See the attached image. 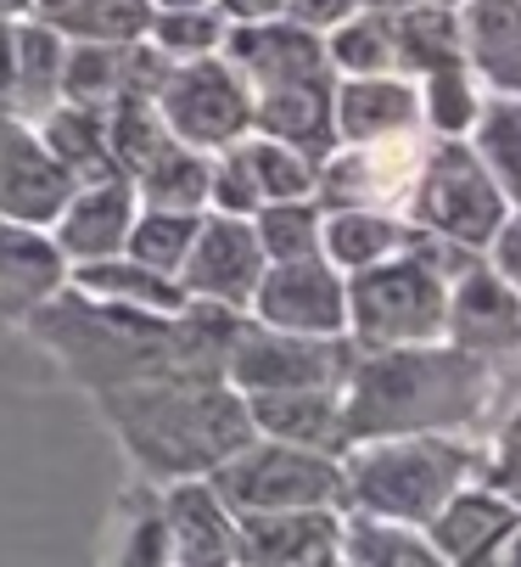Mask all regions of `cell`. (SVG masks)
<instances>
[{
	"label": "cell",
	"instance_id": "1",
	"mask_svg": "<svg viewBox=\"0 0 521 567\" xmlns=\"http://www.w3.org/2000/svg\"><path fill=\"white\" fill-rule=\"evenodd\" d=\"M241 315L247 309H225L202 298H186V309L174 315H152V309L102 303L62 281L23 320V332L56 360V371L73 388L102 393V388L163 377V371H225Z\"/></svg>",
	"mask_w": 521,
	"mask_h": 567
},
{
	"label": "cell",
	"instance_id": "2",
	"mask_svg": "<svg viewBox=\"0 0 521 567\" xmlns=\"http://www.w3.org/2000/svg\"><path fill=\"white\" fill-rule=\"evenodd\" d=\"M107 433L140 466L146 483H186L208 477L252 439L247 399L225 371H163L140 382H118L91 393Z\"/></svg>",
	"mask_w": 521,
	"mask_h": 567
},
{
	"label": "cell",
	"instance_id": "3",
	"mask_svg": "<svg viewBox=\"0 0 521 567\" xmlns=\"http://www.w3.org/2000/svg\"><path fill=\"white\" fill-rule=\"evenodd\" d=\"M493 416V360L455 343H398L354 349L342 377V427L347 444L393 433H466Z\"/></svg>",
	"mask_w": 521,
	"mask_h": 567
},
{
	"label": "cell",
	"instance_id": "4",
	"mask_svg": "<svg viewBox=\"0 0 521 567\" xmlns=\"http://www.w3.org/2000/svg\"><path fill=\"white\" fill-rule=\"evenodd\" d=\"M466 477H477V450L460 433L360 439L342 450V512L426 528Z\"/></svg>",
	"mask_w": 521,
	"mask_h": 567
},
{
	"label": "cell",
	"instance_id": "5",
	"mask_svg": "<svg viewBox=\"0 0 521 567\" xmlns=\"http://www.w3.org/2000/svg\"><path fill=\"white\" fill-rule=\"evenodd\" d=\"M444 315H449V276L415 248L347 276V338H354V349L438 343Z\"/></svg>",
	"mask_w": 521,
	"mask_h": 567
},
{
	"label": "cell",
	"instance_id": "6",
	"mask_svg": "<svg viewBox=\"0 0 521 567\" xmlns=\"http://www.w3.org/2000/svg\"><path fill=\"white\" fill-rule=\"evenodd\" d=\"M208 489L225 501L230 517H264V512H342V455L303 450L252 433L230 461L208 472Z\"/></svg>",
	"mask_w": 521,
	"mask_h": 567
},
{
	"label": "cell",
	"instance_id": "7",
	"mask_svg": "<svg viewBox=\"0 0 521 567\" xmlns=\"http://www.w3.org/2000/svg\"><path fill=\"white\" fill-rule=\"evenodd\" d=\"M504 192L493 186V175L482 169V157L471 152V141H444L431 135L426 157L415 169V186L404 197V219L415 230H431L444 241H460V248L482 254L488 236L504 219Z\"/></svg>",
	"mask_w": 521,
	"mask_h": 567
},
{
	"label": "cell",
	"instance_id": "8",
	"mask_svg": "<svg viewBox=\"0 0 521 567\" xmlns=\"http://www.w3.org/2000/svg\"><path fill=\"white\" fill-rule=\"evenodd\" d=\"M152 102H157L168 135L197 152H225L252 130V91L219 51L191 56V62H168Z\"/></svg>",
	"mask_w": 521,
	"mask_h": 567
},
{
	"label": "cell",
	"instance_id": "9",
	"mask_svg": "<svg viewBox=\"0 0 521 567\" xmlns=\"http://www.w3.org/2000/svg\"><path fill=\"white\" fill-rule=\"evenodd\" d=\"M354 365V338H309L281 332L241 315V327L225 354V377L236 393H275V388H342Z\"/></svg>",
	"mask_w": 521,
	"mask_h": 567
},
{
	"label": "cell",
	"instance_id": "10",
	"mask_svg": "<svg viewBox=\"0 0 521 567\" xmlns=\"http://www.w3.org/2000/svg\"><path fill=\"white\" fill-rule=\"evenodd\" d=\"M426 141H431L426 130H409V135H387V141L331 146L320 157V181H314L320 208H393V214H404V197L415 186Z\"/></svg>",
	"mask_w": 521,
	"mask_h": 567
},
{
	"label": "cell",
	"instance_id": "11",
	"mask_svg": "<svg viewBox=\"0 0 521 567\" xmlns=\"http://www.w3.org/2000/svg\"><path fill=\"white\" fill-rule=\"evenodd\" d=\"M247 315L264 320V327H281V332L347 338V276L325 254L264 265V276H258V287L247 298Z\"/></svg>",
	"mask_w": 521,
	"mask_h": 567
},
{
	"label": "cell",
	"instance_id": "12",
	"mask_svg": "<svg viewBox=\"0 0 521 567\" xmlns=\"http://www.w3.org/2000/svg\"><path fill=\"white\" fill-rule=\"evenodd\" d=\"M264 248H258V230L252 219H236V214H202L197 219V236H191V254L180 265V287L186 298H202V303H225V309H247L258 276H264Z\"/></svg>",
	"mask_w": 521,
	"mask_h": 567
},
{
	"label": "cell",
	"instance_id": "13",
	"mask_svg": "<svg viewBox=\"0 0 521 567\" xmlns=\"http://www.w3.org/2000/svg\"><path fill=\"white\" fill-rule=\"evenodd\" d=\"M444 343H455L466 354H482V360L521 354V287H510L488 259L466 265L449 281Z\"/></svg>",
	"mask_w": 521,
	"mask_h": 567
},
{
	"label": "cell",
	"instance_id": "14",
	"mask_svg": "<svg viewBox=\"0 0 521 567\" xmlns=\"http://www.w3.org/2000/svg\"><path fill=\"white\" fill-rule=\"evenodd\" d=\"M67 192H73V175L45 152L34 124L0 113V219L51 230Z\"/></svg>",
	"mask_w": 521,
	"mask_h": 567
},
{
	"label": "cell",
	"instance_id": "15",
	"mask_svg": "<svg viewBox=\"0 0 521 567\" xmlns=\"http://www.w3.org/2000/svg\"><path fill=\"white\" fill-rule=\"evenodd\" d=\"M135 186L129 175H107V181H84L67 192L62 214L51 219V241L62 265H91V259H107V254H124V236L135 225Z\"/></svg>",
	"mask_w": 521,
	"mask_h": 567
},
{
	"label": "cell",
	"instance_id": "16",
	"mask_svg": "<svg viewBox=\"0 0 521 567\" xmlns=\"http://www.w3.org/2000/svg\"><path fill=\"white\" fill-rule=\"evenodd\" d=\"M342 556V512H264L236 517V561L241 567H331Z\"/></svg>",
	"mask_w": 521,
	"mask_h": 567
},
{
	"label": "cell",
	"instance_id": "17",
	"mask_svg": "<svg viewBox=\"0 0 521 567\" xmlns=\"http://www.w3.org/2000/svg\"><path fill=\"white\" fill-rule=\"evenodd\" d=\"M515 523H521V506L510 495H499L493 483H482V477H466L420 534L431 539V550L444 556V567H482L493 556V545Z\"/></svg>",
	"mask_w": 521,
	"mask_h": 567
},
{
	"label": "cell",
	"instance_id": "18",
	"mask_svg": "<svg viewBox=\"0 0 521 567\" xmlns=\"http://www.w3.org/2000/svg\"><path fill=\"white\" fill-rule=\"evenodd\" d=\"M331 124L336 146L409 135L420 130V91L409 73H347L331 91Z\"/></svg>",
	"mask_w": 521,
	"mask_h": 567
},
{
	"label": "cell",
	"instance_id": "19",
	"mask_svg": "<svg viewBox=\"0 0 521 567\" xmlns=\"http://www.w3.org/2000/svg\"><path fill=\"white\" fill-rule=\"evenodd\" d=\"M163 517H168V567H241L236 517L208 489V477L163 483Z\"/></svg>",
	"mask_w": 521,
	"mask_h": 567
},
{
	"label": "cell",
	"instance_id": "20",
	"mask_svg": "<svg viewBox=\"0 0 521 567\" xmlns=\"http://www.w3.org/2000/svg\"><path fill=\"white\" fill-rule=\"evenodd\" d=\"M62 281H67V265L56 254L51 230L0 219V332L23 327Z\"/></svg>",
	"mask_w": 521,
	"mask_h": 567
},
{
	"label": "cell",
	"instance_id": "21",
	"mask_svg": "<svg viewBox=\"0 0 521 567\" xmlns=\"http://www.w3.org/2000/svg\"><path fill=\"white\" fill-rule=\"evenodd\" d=\"M252 433L342 455L347 427H342V388H275V393H241Z\"/></svg>",
	"mask_w": 521,
	"mask_h": 567
},
{
	"label": "cell",
	"instance_id": "22",
	"mask_svg": "<svg viewBox=\"0 0 521 567\" xmlns=\"http://www.w3.org/2000/svg\"><path fill=\"white\" fill-rule=\"evenodd\" d=\"M460 51L488 96H521V0H455Z\"/></svg>",
	"mask_w": 521,
	"mask_h": 567
},
{
	"label": "cell",
	"instance_id": "23",
	"mask_svg": "<svg viewBox=\"0 0 521 567\" xmlns=\"http://www.w3.org/2000/svg\"><path fill=\"white\" fill-rule=\"evenodd\" d=\"M331 91H336V73L252 91V130H258V135H275V141H286V146H298V152H309L314 164H320V157L336 146Z\"/></svg>",
	"mask_w": 521,
	"mask_h": 567
},
{
	"label": "cell",
	"instance_id": "24",
	"mask_svg": "<svg viewBox=\"0 0 521 567\" xmlns=\"http://www.w3.org/2000/svg\"><path fill=\"white\" fill-rule=\"evenodd\" d=\"M62 56L67 40L34 12L12 23V85H7V113L34 124L45 107L62 102Z\"/></svg>",
	"mask_w": 521,
	"mask_h": 567
},
{
	"label": "cell",
	"instance_id": "25",
	"mask_svg": "<svg viewBox=\"0 0 521 567\" xmlns=\"http://www.w3.org/2000/svg\"><path fill=\"white\" fill-rule=\"evenodd\" d=\"M409 236H415V225L404 214H393V208H325V219H320V254L342 276H354L365 265H382V259L404 254Z\"/></svg>",
	"mask_w": 521,
	"mask_h": 567
},
{
	"label": "cell",
	"instance_id": "26",
	"mask_svg": "<svg viewBox=\"0 0 521 567\" xmlns=\"http://www.w3.org/2000/svg\"><path fill=\"white\" fill-rule=\"evenodd\" d=\"M34 135L45 141V152L73 175V186L84 181H107L124 175L113 164V146H107V113L102 107H79V102H56L34 118Z\"/></svg>",
	"mask_w": 521,
	"mask_h": 567
},
{
	"label": "cell",
	"instance_id": "27",
	"mask_svg": "<svg viewBox=\"0 0 521 567\" xmlns=\"http://www.w3.org/2000/svg\"><path fill=\"white\" fill-rule=\"evenodd\" d=\"M387 29H393L398 73H409V79H420L431 68H449V62H466L455 0H409V7H393Z\"/></svg>",
	"mask_w": 521,
	"mask_h": 567
},
{
	"label": "cell",
	"instance_id": "28",
	"mask_svg": "<svg viewBox=\"0 0 521 567\" xmlns=\"http://www.w3.org/2000/svg\"><path fill=\"white\" fill-rule=\"evenodd\" d=\"M67 287L91 292L102 303H124V309H152V315H174L186 309V287L129 259V254H107V259H91V265H67Z\"/></svg>",
	"mask_w": 521,
	"mask_h": 567
},
{
	"label": "cell",
	"instance_id": "29",
	"mask_svg": "<svg viewBox=\"0 0 521 567\" xmlns=\"http://www.w3.org/2000/svg\"><path fill=\"white\" fill-rule=\"evenodd\" d=\"M102 567H168V517H163V489L157 483H129L107 523V550Z\"/></svg>",
	"mask_w": 521,
	"mask_h": 567
},
{
	"label": "cell",
	"instance_id": "30",
	"mask_svg": "<svg viewBox=\"0 0 521 567\" xmlns=\"http://www.w3.org/2000/svg\"><path fill=\"white\" fill-rule=\"evenodd\" d=\"M208 169L213 152H197L186 141H168L157 157H146V169H135V197L146 208H180V214H208Z\"/></svg>",
	"mask_w": 521,
	"mask_h": 567
},
{
	"label": "cell",
	"instance_id": "31",
	"mask_svg": "<svg viewBox=\"0 0 521 567\" xmlns=\"http://www.w3.org/2000/svg\"><path fill=\"white\" fill-rule=\"evenodd\" d=\"M415 91H420V130L426 135H444V141H466L488 91L477 85V73L466 62H449V68H431L415 79Z\"/></svg>",
	"mask_w": 521,
	"mask_h": 567
},
{
	"label": "cell",
	"instance_id": "32",
	"mask_svg": "<svg viewBox=\"0 0 521 567\" xmlns=\"http://www.w3.org/2000/svg\"><path fill=\"white\" fill-rule=\"evenodd\" d=\"M342 556L354 567H444V556L431 550L420 528L360 517V512H342Z\"/></svg>",
	"mask_w": 521,
	"mask_h": 567
},
{
	"label": "cell",
	"instance_id": "33",
	"mask_svg": "<svg viewBox=\"0 0 521 567\" xmlns=\"http://www.w3.org/2000/svg\"><path fill=\"white\" fill-rule=\"evenodd\" d=\"M62 40H102V45H129L146 40L152 0H56L51 12H40Z\"/></svg>",
	"mask_w": 521,
	"mask_h": 567
},
{
	"label": "cell",
	"instance_id": "34",
	"mask_svg": "<svg viewBox=\"0 0 521 567\" xmlns=\"http://www.w3.org/2000/svg\"><path fill=\"white\" fill-rule=\"evenodd\" d=\"M466 141L504 192V203H521V96H488Z\"/></svg>",
	"mask_w": 521,
	"mask_h": 567
},
{
	"label": "cell",
	"instance_id": "35",
	"mask_svg": "<svg viewBox=\"0 0 521 567\" xmlns=\"http://www.w3.org/2000/svg\"><path fill=\"white\" fill-rule=\"evenodd\" d=\"M325 56H331L336 79H347V73H398L387 12L360 7V12H347L342 23H331L325 29Z\"/></svg>",
	"mask_w": 521,
	"mask_h": 567
},
{
	"label": "cell",
	"instance_id": "36",
	"mask_svg": "<svg viewBox=\"0 0 521 567\" xmlns=\"http://www.w3.org/2000/svg\"><path fill=\"white\" fill-rule=\"evenodd\" d=\"M241 157H247V169H252V186L264 203H286V197H314V181H320V164L309 152L275 141V135H258L247 130L241 141Z\"/></svg>",
	"mask_w": 521,
	"mask_h": 567
},
{
	"label": "cell",
	"instance_id": "37",
	"mask_svg": "<svg viewBox=\"0 0 521 567\" xmlns=\"http://www.w3.org/2000/svg\"><path fill=\"white\" fill-rule=\"evenodd\" d=\"M197 219H202V214H180V208H146V203H140V208H135V225H129V236H124V254L180 281V265H186V254H191Z\"/></svg>",
	"mask_w": 521,
	"mask_h": 567
},
{
	"label": "cell",
	"instance_id": "38",
	"mask_svg": "<svg viewBox=\"0 0 521 567\" xmlns=\"http://www.w3.org/2000/svg\"><path fill=\"white\" fill-rule=\"evenodd\" d=\"M320 197H286V203H264L252 214V230H258V248H264L270 265L281 259H309L320 254Z\"/></svg>",
	"mask_w": 521,
	"mask_h": 567
},
{
	"label": "cell",
	"instance_id": "39",
	"mask_svg": "<svg viewBox=\"0 0 521 567\" xmlns=\"http://www.w3.org/2000/svg\"><path fill=\"white\" fill-rule=\"evenodd\" d=\"M225 18L219 7H191V12H152L146 23V45H157L168 62H191V56H213L225 45Z\"/></svg>",
	"mask_w": 521,
	"mask_h": 567
},
{
	"label": "cell",
	"instance_id": "40",
	"mask_svg": "<svg viewBox=\"0 0 521 567\" xmlns=\"http://www.w3.org/2000/svg\"><path fill=\"white\" fill-rule=\"evenodd\" d=\"M208 208H213V214H236V219H252L258 208H264V197H258V186H252V169H247L241 146L213 152V169H208Z\"/></svg>",
	"mask_w": 521,
	"mask_h": 567
},
{
	"label": "cell",
	"instance_id": "41",
	"mask_svg": "<svg viewBox=\"0 0 521 567\" xmlns=\"http://www.w3.org/2000/svg\"><path fill=\"white\" fill-rule=\"evenodd\" d=\"M482 259H488L510 287H521V203H510V208H504V219H499V230L488 236Z\"/></svg>",
	"mask_w": 521,
	"mask_h": 567
},
{
	"label": "cell",
	"instance_id": "42",
	"mask_svg": "<svg viewBox=\"0 0 521 567\" xmlns=\"http://www.w3.org/2000/svg\"><path fill=\"white\" fill-rule=\"evenodd\" d=\"M347 12H360V0H281V18H292V23H303L314 34H325Z\"/></svg>",
	"mask_w": 521,
	"mask_h": 567
},
{
	"label": "cell",
	"instance_id": "43",
	"mask_svg": "<svg viewBox=\"0 0 521 567\" xmlns=\"http://www.w3.org/2000/svg\"><path fill=\"white\" fill-rule=\"evenodd\" d=\"M488 455L521 461V393H515V404H504V411H499V422H493V433H488Z\"/></svg>",
	"mask_w": 521,
	"mask_h": 567
},
{
	"label": "cell",
	"instance_id": "44",
	"mask_svg": "<svg viewBox=\"0 0 521 567\" xmlns=\"http://www.w3.org/2000/svg\"><path fill=\"white\" fill-rule=\"evenodd\" d=\"M225 23H264V18H281V0H213Z\"/></svg>",
	"mask_w": 521,
	"mask_h": 567
},
{
	"label": "cell",
	"instance_id": "45",
	"mask_svg": "<svg viewBox=\"0 0 521 567\" xmlns=\"http://www.w3.org/2000/svg\"><path fill=\"white\" fill-rule=\"evenodd\" d=\"M482 567H521V523H515V528L493 545V556H488Z\"/></svg>",
	"mask_w": 521,
	"mask_h": 567
},
{
	"label": "cell",
	"instance_id": "46",
	"mask_svg": "<svg viewBox=\"0 0 521 567\" xmlns=\"http://www.w3.org/2000/svg\"><path fill=\"white\" fill-rule=\"evenodd\" d=\"M40 0H0V23H18V18H34Z\"/></svg>",
	"mask_w": 521,
	"mask_h": 567
},
{
	"label": "cell",
	"instance_id": "47",
	"mask_svg": "<svg viewBox=\"0 0 521 567\" xmlns=\"http://www.w3.org/2000/svg\"><path fill=\"white\" fill-rule=\"evenodd\" d=\"M191 7H213V0H152V12H191Z\"/></svg>",
	"mask_w": 521,
	"mask_h": 567
},
{
	"label": "cell",
	"instance_id": "48",
	"mask_svg": "<svg viewBox=\"0 0 521 567\" xmlns=\"http://www.w3.org/2000/svg\"><path fill=\"white\" fill-rule=\"evenodd\" d=\"M360 7H376V12H393V7H409V0H360Z\"/></svg>",
	"mask_w": 521,
	"mask_h": 567
},
{
	"label": "cell",
	"instance_id": "49",
	"mask_svg": "<svg viewBox=\"0 0 521 567\" xmlns=\"http://www.w3.org/2000/svg\"><path fill=\"white\" fill-rule=\"evenodd\" d=\"M331 567H354V561H347V556H336V561H331Z\"/></svg>",
	"mask_w": 521,
	"mask_h": 567
}]
</instances>
